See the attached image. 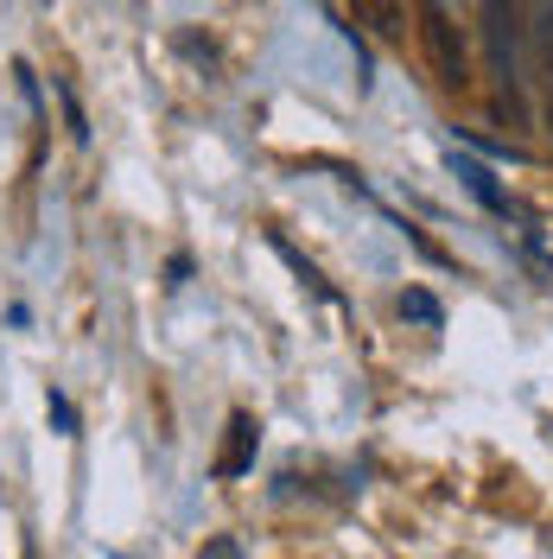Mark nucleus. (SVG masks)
Instances as JSON below:
<instances>
[{
  "label": "nucleus",
  "mask_w": 553,
  "mask_h": 559,
  "mask_svg": "<svg viewBox=\"0 0 553 559\" xmlns=\"http://www.w3.org/2000/svg\"><path fill=\"white\" fill-rule=\"evenodd\" d=\"M401 312H414L420 324H439V306H433L426 293H408V299H401Z\"/></svg>",
  "instance_id": "4"
},
{
  "label": "nucleus",
  "mask_w": 553,
  "mask_h": 559,
  "mask_svg": "<svg viewBox=\"0 0 553 559\" xmlns=\"http://www.w3.org/2000/svg\"><path fill=\"white\" fill-rule=\"evenodd\" d=\"M414 13H420V45H426V64L439 76V90H464V83H471L464 0H414Z\"/></svg>",
  "instance_id": "1"
},
{
  "label": "nucleus",
  "mask_w": 553,
  "mask_h": 559,
  "mask_svg": "<svg viewBox=\"0 0 553 559\" xmlns=\"http://www.w3.org/2000/svg\"><path fill=\"white\" fill-rule=\"evenodd\" d=\"M521 0H484V38H490V76H496V96L521 115Z\"/></svg>",
  "instance_id": "2"
},
{
  "label": "nucleus",
  "mask_w": 553,
  "mask_h": 559,
  "mask_svg": "<svg viewBox=\"0 0 553 559\" xmlns=\"http://www.w3.org/2000/svg\"><path fill=\"white\" fill-rule=\"evenodd\" d=\"M248 464H255V419L236 414L230 419V445H223V457H216V477H243Z\"/></svg>",
  "instance_id": "3"
},
{
  "label": "nucleus",
  "mask_w": 553,
  "mask_h": 559,
  "mask_svg": "<svg viewBox=\"0 0 553 559\" xmlns=\"http://www.w3.org/2000/svg\"><path fill=\"white\" fill-rule=\"evenodd\" d=\"M198 559H243V554H236V540H223V534H216V540H210Z\"/></svg>",
  "instance_id": "5"
}]
</instances>
